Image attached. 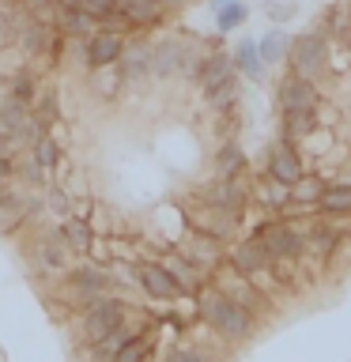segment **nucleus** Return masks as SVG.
I'll return each instance as SVG.
<instances>
[{
  "mask_svg": "<svg viewBox=\"0 0 351 362\" xmlns=\"http://www.w3.org/2000/svg\"><path fill=\"white\" fill-rule=\"evenodd\" d=\"M45 215H53V219L57 223H64L68 219V215H72V208H76V204H72V197H68V192L61 189V185H50V189H45Z\"/></svg>",
  "mask_w": 351,
  "mask_h": 362,
  "instance_id": "nucleus-37",
  "label": "nucleus"
},
{
  "mask_svg": "<svg viewBox=\"0 0 351 362\" xmlns=\"http://www.w3.org/2000/svg\"><path fill=\"white\" fill-rule=\"evenodd\" d=\"M174 249L181 257H189L192 264L208 268V272H215L226 260V242H219V238H212V234H200V230H185V238H181Z\"/></svg>",
  "mask_w": 351,
  "mask_h": 362,
  "instance_id": "nucleus-10",
  "label": "nucleus"
},
{
  "mask_svg": "<svg viewBox=\"0 0 351 362\" xmlns=\"http://www.w3.org/2000/svg\"><path fill=\"white\" fill-rule=\"evenodd\" d=\"M246 238H253V242L265 245L268 264H272V260H302L306 257L302 230L291 219H283V215H265V219H257L253 230H249Z\"/></svg>",
  "mask_w": 351,
  "mask_h": 362,
  "instance_id": "nucleus-2",
  "label": "nucleus"
},
{
  "mask_svg": "<svg viewBox=\"0 0 351 362\" xmlns=\"http://www.w3.org/2000/svg\"><path fill=\"white\" fill-rule=\"evenodd\" d=\"M260 4H265V0H260Z\"/></svg>",
  "mask_w": 351,
  "mask_h": 362,
  "instance_id": "nucleus-47",
  "label": "nucleus"
},
{
  "mask_svg": "<svg viewBox=\"0 0 351 362\" xmlns=\"http://www.w3.org/2000/svg\"><path fill=\"white\" fill-rule=\"evenodd\" d=\"M328 185H333V181H325L321 174H317V170H313V174L306 170V174L294 181V200H310V204H317V200L325 197V189H328Z\"/></svg>",
  "mask_w": 351,
  "mask_h": 362,
  "instance_id": "nucleus-35",
  "label": "nucleus"
},
{
  "mask_svg": "<svg viewBox=\"0 0 351 362\" xmlns=\"http://www.w3.org/2000/svg\"><path fill=\"white\" fill-rule=\"evenodd\" d=\"M19 4H23V11H27L30 19H38V23H45V27H53V30H57L61 11H64L61 0H19Z\"/></svg>",
  "mask_w": 351,
  "mask_h": 362,
  "instance_id": "nucleus-33",
  "label": "nucleus"
},
{
  "mask_svg": "<svg viewBox=\"0 0 351 362\" xmlns=\"http://www.w3.org/2000/svg\"><path fill=\"white\" fill-rule=\"evenodd\" d=\"M11 170H16V181L23 189H42L45 185V166L30 151H19L16 158H11Z\"/></svg>",
  "mask_w": 351,
  "mask_h": 362,
  "instance_id": "nucleus-30",
  "label": "nucleus"
},
{
  "mask_svg": "<svg viewBox=\"0 0 351 362\" xmlns=\"http://www.w3.org/2000/svg\"><path fill=\"white\" fill-rule=\"evenodd\" d=\"M178 4H189V0H166V8H178Z\"/></svg>",
  "mask_w": 351,
  "mask_h": 362,
  "instance_id": "nucleus-46",
  "label": "nucleus"
},
{
  "mask_svg": "<svg viewBox=\"0 0 351 362\" xmlns=\"http://www.w3.org/2000/svg\"><path fill=\"white\" fill-rule=\"evenodd\" d=\"M98 34H117V38H129V34H136V27H132V19L117 8L113 16H106V19L98 23Z\"/></svg>",
  "mask_w": 351,
  "mask_h": 362,
  "instance_id": "nucleus-41",
  "label": "nucleus"
},
{
  "mask_svg": "<svg viewBox=\"0 0 351 362\" xmlns=\"http://www.w3.org/2000/svg\"><path fill=\"white\" fill-rule=\"evenodd\" d=\"M260 8H265L272 27H283V23H291L294 16H299V4H294V0H265Z\"/></svg>",
  "mask_w": 351,
  "mask_h": 362,
  "instance_id": "nucleus-40",
  "label": "nucleus"
},
{
  "mask_svg": "<svg viewBox=\"0 0 351 362\" xmlns=\"http://www.w3.org/2000/svg\"><path fill=\"white\" fill-rule=\"evenodd\" d=\"M91 87L98 90V98H113V95H117V90L125 87L121 68H117V64H110V68H95V72H91Z\"/></svg>",
  "mask_w": 351,
  "mask_h": 362,
  "instance_id": "nucleus-32",
  "label": "nucleus"
},
{
  "mask_svg": "<svg viewBox=\"0 0 351 362\" xmlns=\"http://www.w3.org/2000/svg\"><path fill=\"white\" fill-rule=\"evenodd\" d=\"M226 4H234V0H208V8H212V11H219V8H226Z\"/></svg>",
  "mask_w": 351,
  "mask_h": 362,
  "instance_id": "nucleus-45",
  "label": "nucleus"
},
{
  "mask_svg": "<svg viewBox=\"0 0 351 362\" xmlns=\"http://www.w3.org/2000/svg\"><path fill=\"white\" fill-rule=\"evenodd\" d=\"M185 226L189 230H200V234H212V238H219V242H234L238 230H242V219L231 211H223V208H215V204H204L197 197V208H189L185 211Z\"/></svg>",
  "mask_w": 351,
  "mask_h": 362,
  "instance_id": "nucleus-6",
  "label": "nucleus"
},
{
  "mask_svg": "<svg viewBox=\"0 0 351 362\" xmlns=\"http://www.w3.org/2000/svg\"><path fill=\"white\" fill-rule=\"evenodd\" d=\"M129 317H132L129 302H125L121 294H106L98 305H91L87 313H79V325H76L79 344H84V347L98 344V339H106V336L113 332V328H121Z\"/></svg>",
  "mask_w": 351,
  "mask_h": 362,
  "instance_id": "nucleus-4",
  "label": "nucleus"
},
{
  "mask_svg": "<svg viewBox=\"0 0 351 362\" xmlns=\"http://www.w3.org/2000/svg\"><path fill=\"white\" fill-rule=\"evenodd\" d=\"M291 45H294V34L283 30V27H272L257 38V49H260V61L268 68H283L291 57Z\"/></svg>",
  "mask_w": 351,
  "mask_h": 362,
  "instance_id": "nucleus-22",
  "label": "nucleus"
},
{
  "mask_svg": "<svg viewBox=\"0 0 351 362\" xmlns=\"http://www.w3.org/2000/svg\"><path fill=\"white\" fill-rule=\"evenodd\" d=\"M287 68L291 76H302V79H321L328 68H333V45L328 38H321L317 30H302L294 34V45H291V57H287Z\"/></svg>",
  "mask_w": 351,
  "mask_h": 362,
  "instance_id": "nucleus-3",
  "label": "nucleus"
},
{
  "mask_svg": "<svg viewBox=\"0 0 351 362\" xmlns=\"http://www.w3.org/2000/svg\"><path fill=\"white\" fill-rule=\"evenodd\" d=\"M11 181H16V170H11V158H0V192L11 189Z\"/></svg>",
  "mask_w": 351,
  "mask_h": 362,
  "instance_id": "nucleus-44",
  "label": "nucleus"
},
{
  "mask_svg": "<svg viewBox=\"0 0 351 362\" xmlns=\"http://www.w3.org/2000/svg\"><path fill=\"white\" fill-rule=\"evenodd\" d=\"M34 117L42 121V129H50V124H57V117H61V102H57L53 87H42L38 95H34Z\"/></svg>",
  "mask_w": 351,
  "mask_h": 362,
  "instance_id": "nucleus-34",
  "label": "nucleus"
},
{
  "mask_svg": "<svg viewBox=\"0 0 351 362\" xmlns=\"http://www.w3.org/2000/svg\"><path fill=\"white\" fill-rule=\"evenodd\" d=\"M181 53H185V34L163 38L151 45V76L155 79H174L181 76Z\"/></svg>",
  "mask_w": 351,
  "mask_h": 362,
  "instance_id": "nucleus-15",
  "label": "nucleus"
},
{
  "mask_svg": "<svg viewBox=\"0 0 351 362\" xmlns=\"http://www.w3.org/2000/svg\"><path fill=\"white\" fill-rule=\"evenodd\" d=\"M302 174H306V163H302V155H299V144L280 140V144L268 147V155H265V177L283 181V185L294 189V181H299Z\"/></svg>",
  "mask_w": 351,
  "mask_h": 362,
  "instance_id": "nucleus-9",
  "label": "nucleus"
},
{
  "mask_svg": "<svg viewBox=\"0 0 351 362\" xmlns=\"http://www.w3.org/2000/svg\"><path fill=\"white\" fill-rule=\"evenodd\" d=\"M231 76H238V68H234V53H226V49H212L208 57H204V68H200L197 87H200V90H208V87L223 83V79H231Z\"/></svg>",
  "mask_w": 351,
  "mask_h": 362,
  "instance_id": "nucleus-25",
  "label": "nucleus"
},
{
  "mask_svg": "<svg viewBox=\"0 0 351 362\" xmlns=\"http://www.w3.org/2000/svg\"><path fill=\"white\" fill-rule=\"evenodd\" d=\"M317 211L328 219H351V185L347 181H333L325 189V197L317 200Z\"/></svg>",
  "mask_w": 351,
  "mask_h": 362,
  "instance_id": "nucleus-28",
  "label": "nucleus"
},
{
  "mask_svg": "<svg viewBox=\"0 0 351 362\" xmlns=\"http://www.w3.org/2000/svg\"><path fill=\"white\" fill-rule=\"evenodd\" d=\"M276 106L280 113L287 110H321L325 106V95L313 79H302V76H283L280 79V90H276Z\"/></svg>",
  "mask_w": 351,
  "mask_h": 362,
  "instance_id": "nucleus-7",
  "label": "nucleus"
},
{
  "mask_svg": "<svg viewBox=\"0 0 351 362\" xmlns=\"http://www.w3.org/2000/svg\"><path fill=\"white\" fill-rule=\"evenodd\" d=\"M192 305H197V321L219 339H226V344H246V339L257 336L260 317L253 310H246V305H238L234 298H226L219 287H212V283L192 298Z\"/></svg>",
  "mask_w": 351,
  "mask_h": 362,
  "instance_id": "nucleus-1",
  "label": "nucleus"
},
{
  "mask_svg": "<svg viewBox=\"0 0 351 362\" xmlns=\"http://www.w3.org/2000/svg\"><path fill=\"white\" fill-rule=\"evenodd\" d=\"M242 76H231V79H223V83H215L204 90V102L215 110V113H234L238 106V98H242V83H238Z\"/></svg>",
  "mask_w": 351,
  "mask_h": 362,
  "instance_id": "nucleus-29",
  "label": "nucleus"
},
{
  "mask_svg": "<svg viewBox=\"0 0 351 362\" xmlns=\"http://www.w3.org/2000/svg\"><path fill=\"white\" fill-rule=\"evenodd\" d=\"M57 30H61L64 38H72V42H87V38L98 34V19L87 16V11H79V8H64L61 19H57Z\"/></svg>",
  "mask_w": 351,
  "mask_h": 362,
  "instance_id": "nucleus-27",
  "label": "nucleus"
},
{
  "mask_svg": "<svg viewBox=\"0 0 351 362\" xmlns=\"http://www.w3.org/2000/svg\"><path fill=\"white\" fill-rule=\"evenodd\" d=\"M163 362H212V351L204 344H192V339H178V344L166 351Z\"/></svg>",
  "mask_w": 351,
  "mask_h": 362,
  "instance_id": "nucleus-36",
  "label": "nucleus"
},
{
  "mask_svg": "<svg viewBox=\"0 0 351 362\" xmlns=\"http://www.w3.org/2000/svg\"><path fill=\"white\" fill-rule=\"evenodd\" d=\"M163 264H166L170 276H174L178 291H181V298H197V294L212 283V272H208V268H200V264H192L189 257H181V253H178V249L163 253Z\"/></svg>",
  "mask_w": 351,
  "mask_h": 362,
  "instance_id": "nucleus-11",
  "label": "nucleus"
},
{
  "mask_svg": "<svg viewBox=\"0 0 351 362\" xmlns=\"http://www.w3.org/2000/svg\"><path fill=\"white\" fill-rule=\"evenodd\" d=\"M23 151V147L16 144V136H11V132H0V158H16Z\"/></svg>",
  "mask_w": 351,
  "mask_h": 362,
  "instance_id": "nucleus-43",
  "label": "nucleus"
},
{
  "mask_svg": "<svg viewBox=\"0 0 351 362\" xmlns=\"http://www.w3.org/2000/svg\"><path fill=\"white\" fill-rule=\"evenodd\" d=\"M249 23V4L246 0H234V4H226V8H219L215 11V34H234V30H242Z\"/></svg>",
  "mask_w": 351,
  "mask_h": 362,
  "instance_id": "nucleus-31",
  "label": "nucleus"
},
{
  "mask_svg": "<svg viewBox=\"0 0 351 362\" xmlns=\"http://www.w3.org/2000/svg\"><path fill=\"white\" fill-rule=\"evenodd\" d=\"M34 257H38V268L50 272V276L61 279L68 272V260H72V249L64 245V234H61V223L42 230V238L34 242Z\"/></svg>",
  "mask_w": 351,
  "mask_h": 362,
  "instance_id": "nucleus-12",
  "label": "nucleus"
},
{
  "mask_svg": "<svg viewBox=\"0 0 351 362\" xmlns=\"http://www.w3.org/2000/svg\"><path fill=\"white\" fill-rule=\"evenodd\" d=\"M8 95L19 98V102H27V106H34V95H38V76H34L30 68L16 72V76H11V83H8Z\"/></svg>",
  "mask_w": 351,
  "mask_h": 362,
  "instance_id": "nucleus-38",
  "label": "nucleus"
},
{
  "mask_svg": "<svg viewBox=\"0 0 351 362\" xmlns=\"http://www.w3.org/2000/svg\"><path fill=\"white\" fill-rule=\"evenodd\" d=\"M155 344H159V328L144 321V328H140V332H136L129 344L117 351V358H113V362H151Z\"/></svg>",
  "mask_w": 351,
  "mask_h": 362,
  "instance_id": "nucleus-26",
  "label": "nucleus"
},
{
  "mask_svg": "<svg viewBox=\"0 0 351 362\" xmlns=\"http://www.w3.org/2000/svg\"><path fill=\"white\" fill-rule=\"evenodd\" d=\"M234 68L242 79H253V83H260V79L268 76V64L260 61V49H257V38H242L234 45Z\"/></svg>",
  "mask_w": 351,
  "mask_h": 362,
  "instance_id": "nucleus-23",
  "label": "nucleus"
},
{
  "mask_svg": "<svg viewBox=\"0 0 351 362\" xmlns=\"http://www.w3.org/2000/svg\"><path fill=\"white\" fill-rule=\"evenodd\" d=\"M27 192L30 189H4L0 192V234H16L27 219Z\"/></svg>",
  "mask_w": 351,
  "mask_h": 362,
  "instance_id": "nucleus-21",
  "label": "nucleus"
},
{
  "mask_svg": "<svg viewBox=\"0 0 351 362\" xmlns=\"http://www.w3.org/2000/svg\"><path fill=\"white\" fill-rule=\"evenodd\" d=\"M30 155H34V158H38V163L45 166V174L61 166V147H57V140H53V136H42V140L30 147Z\"/></svg>",
  "mask_w": 351,
  "mask_h": 362,
  "instance_id": "nucleus-39",
  "label": "nucleus"
},
{
  "mask_svg": "<svg viewBox=\"0 0 351 362\" xmlns=\"http://www.w3.org/2000/svg\"><path fill=\"white\" fill-rule=\"evenodd\" d=\"M121 53H125V38H117V34H95V38L84 42V68L87 72L110 68L121 61Z\"/></svg>",
  "mask_w": 351,
  "mask_h": 362,
  "instance_id": "nucleus-16",
  "label": "nucleus"
},
{
  "mask_svg": "<svg viewBox=\"0 0 351 362\" xmlns=\"http://www.w3.org/2000/svg\"><path fill=\"white\" fill-rule=\"evenodd\" d=\"M140 328H144V325L129 317V321H125L121 328H113V332H110L106 339H98V344L84 347V358H87V362H113V358H117V351H121L125 344H129V339H132L136 332H140Z\"/></svg>",
  "mask_w": 351,
  "mask_h": 362,
  "instance_id": "nucleus-19",
  "label": "nucleus"
},
{
  "mask_svg": "<svg viewBox=\"0 0 351 362\" xmlns=\"http://www.w3.org/2000/svg\"><path fill=\"white\" fill-rule=\"evenodd\" d=\"M321 124H325L321 110H287V113H280V140L302 144L321 132Z\"/></svg>",
  "mask_w": 351,
  "mask_h": 362,
  "instance_id": "nucleus-14",
  "label": "nucleus"
},
{
  "mask_svg": "<svg viewBox=\"0 0 351 362\" xmlns=\"http://www.w3.org/2000/svg\"><path fill=\"white\" fill-rule=\"evenodd\" d=\"M197 197L204 204H215V208L238 215V219L246 223L249 204H253V185H246V177H212L197 189Z\"/></svg>",
  "mask_w": 351,
  "mask_h": 362,
  "instance_id": "nucleus-5",
  "label": "nucleus"
},
{
  "mask_svg": "<svg viewBox=\"0 0 351 362\" xmlns=\"http://www.w3.org/2000/svg\"><path fill=\"white\" fill-rule=\"evenodd\" d=\"M61 234H64V245L72 249V257H87L98 242L91 219H79V215H68V219L61 223Z\"/></svg>",
  "mask_w": 351,
  "mask_h": 362,
  "instance_id": "nucleus-24",
  "label": "nucleus"
},
{
  "mask_svg": "<svg viewBox=\"0 0 351 362\" xmlns=\"http://www.w3.org/2000/svg\"><path fill=\"white\" fill-rule=\"evenodd\" d=\"M226 264L253 279L257 272L268 268V253H265V245H260V242H253V238H234V242L226 245Z\"/></svg>",
  "mask_w": 351,
  "mask_h": 362,
  "instance_id": "nucleus-13",
  "label": "nucleus"
},
{
  "mask_svg": "<svg viewBox=\"0 0 351 362\" xmlns=\"http://www.w3.org/2000/svg\"><path fill=\"white\" fill-rule=\"evenodd\" d=\"M212 170L215 177H246L249 174V155L238 140H223L212 155Z\"/></svg>",
  "mask_w": 351,
  "mask_h": 362,
  "instance_id": "nucleus-20",
  "label": "nucleus"
},
{
  "mask_svg": "<svg viewBox=\"0 0 351 362\" xmlns=\"http://www.w3.org/2000/svg\"><path fill=\"white\" fill-rule=\"evenodd\" d=\"M121 76H125V83H140V79L151 76V42H144V38H136V42H125V53H121Z\"/></svg>",
  "mask_w": 351,
  "mask_h": 362,
  "instance_id": "nucleus-18",
  "label": "nucleus"
},
{
  "mask_svg": "<svg viewBox=\"0 0 351 362\" xmlns=\"http://www.w3.org/2000/svg\"><path fill=\"white\" fill-rule=\"evenodd\" d=\"M76 8L87 11V16H95V19L102 23L106 16H113V11H117V0H76Z\"/></svg>",
  "mask_w": 351,
  "mask_h": 362,
  "instance_id": "nucleus-42",
  "label": "nucleus"
},
{
  "mask_svg": "<svg viewBox=\"0 0 351 362\" xmlns=\"http://www.w3.org/2000/svg\"><path fill=\"white\" fill-rule=\"evenodd\" d=\"M136 287H140L151 302H178L181 298L178 283L166 272L163 260H136Z\"/></svg>",
  "mask_w": 351,
  "mask_h": 362,
  "instance_id": "nucleus-8",
  "label": "nucleus"
},
{
  "mask_svg": "<svg viewBox=\"0 0 351 362\" xmlns=\"http://www.w3.org/2000/svg\"><path fill=\"white\" fill-rule=\"evenodd\" d=\"M117 8L132 19L136 30H155V27H163L166 16H170L166 0H117Z\"/></svg>",
  "mask_w": 351,
  "mask_h": 362,
  "instance_id": "nucleus-17",
  "label": "nucleus"
}]
</instances>
